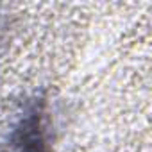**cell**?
Returning a JSON list of instances; mask_svg holds the SVG:
<instances>
[{
	"label": "cell",
	"mask_w": 152,
	"mask_h": 152,
	"mask_svg": "<svg viewBox=\"0 0 152 152\" xmlns=\"http://www.w3.org/2000/svg\"><path fill=\"white\" fill-rule=\"evenodd\" d=\"M18 145L22 152H45V134L41 124V109H34L29 118L23 120L20 129Z\"/></svg>",
	"instance_id": "obj_1"
}]
</instances>
